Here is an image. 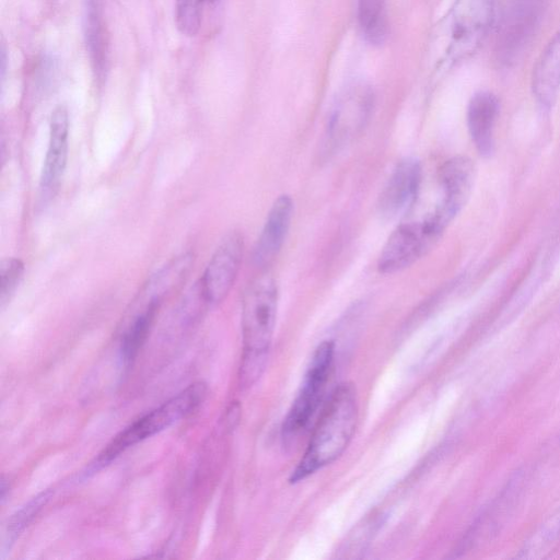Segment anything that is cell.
Listing matches in <instances>:
<instances>
[{
    "label": "cell",
    "instance_id": "obj_1",
    "mask_svg": "<svg viewBox=\"0 0 560 560\" xmlns=\"http://www.w3.org/2000/svg\"><path fill=\"white\" fill-rule=\"evenodd\" d=\"M358 396L350 383L331 393L289 481L300 482L338 459L352 440L358 422Z\"/></svg>",
    "mask_w": 560,
    "mask_h": 560
},
{
    "label": "cell",
    "instance_id": "obj_2",
    "mask_svg": "<svg viewBox=\"0 0 560 560\" xmlns=\"http://www.w3.org/2000/svg\"><path fill=\"white\" fill-rule=\"evenodd\" d=\"M278 308L275 279L265 273L253 280L243 296V355L240 385L250 387L261 375L271 346Z\"/></svg>",
    "mask_w": 560,
    "mask_h": 560
},
{
    "label": "cell",
    "instance_id": "obj_3",
    "mask_svg": "<svg viewBox=\"0 0 560 560\" xmlns=\"http://www.w3.org/2000/svg\"><path fill=\"white\" fill-rule=\"evenodd\" d=\"M206 395V384L203 382H196L159 407L142 415L121 430L110 443L107 444L91 465L90 469L96 471L108 465L129 447L153 436L182 418H185L202 404Z\"/></svg>",
    "mask_w": 560,
    "mask_h": 560
},
{
    "label": "cell",
    "instance_id": "obj_4",
    "mask_svg": "<svg viewBox=\"0 0 560 560\" xmlns=\"http://www.w3.org/2000/svg\"><path fill=\"white\" fill-rule=\"evenodd\" d=\"M493 20L494 0H456L444 25L446 62L455 65L474 55Z\"/></svg>",
    "mask_w": 560,
    "mask_h": 560
},
{
    "label": "cell",
    "instance_id": "obj_5",
    "mask_svg": "<svg viewBox=\"0 0 560 560\" xmlns=\"http://www.w3.org/2000/svg\"><path fill=\"white\" fill-rule=\"evenodd\" d=\"M335 357V342L324 340L315 349L301 389L290 407L282 427L285 444L294 442L307 429L323 399Z\"/></svg>",
    "mask_w": 560,
    "mask_h": 560
},
{
    "label": "cell",
    "instance_id": "obj_6",
    "mask_svg": "<svg viewBox=\"0 0 560 560\" xmlns=\"http://www.w3.org/2000/svg\"><path fill=\"white\" fill-rule=\"evenodd\" d=\"M373 106L374 93L369 85L357 83L345 89L328 117L325 154L338 152L359 136L370 119Z\"/></svg>",
    "mask_w": 560,
    "mask_h": 560
},
{
    "label": "cell",
    "instance_id": "obj_7",
    "mask_svg": "<svg viewBox=\"0 0 560 560\" xmlns=\"http://www.w3.org/2000/svg\"><path fill=\"white\" fill-rule=\"evenodd\" d=\"M544 0H506L498 31L500 62H515L526 49L539 23Z\"/></svg>",
    "mask_w": 560,
    "mask_h": 560
},
{
    "label": "cell",
    "instance_id": "obj_8",
    "mask_svg": "<svg viewBox=\"0 0 560 560\" xmlns=\"http://www.w3.org/2000/svg\"><path fill=\"white\" fill-rule=\"evenodd\" d=\"M475 179V167L466 156H454L440 170L442 199L434 211L425 218L428 224L440 236L466 205Z\"/></svg>",
    "mask_w": 560,
    "mask_h": 560
},
{
    "label": "cell",
    "instance_id": "obj_9",
    "mask_svg": "<svg viewBox=\"0 0 560 560\" xmlns=\"http://www.w3.org/2000/svg\"><path fill=\"white\" fill-rule=\"evenodd\" d=\"M243 254L242 233L229 232L213 252L199 280L208 305H217L226 298L237 278Z\"/></svg>",
    "mask_w": 560,
    "mask_h": 560
},
{
    "label": "cell",
    "instance_id": "obj_10",
    "mask_svg": "<svg viewBox=\"0 0 560 560\" xmlns=\"http://www.w3.org/2000/svg\"><path fill=\"white\" fill-rule=\"evenodd\" d=\"M440 238L424 221L400 224L389 235L380 258L378 270L384 275L399 272L420 259Z\"/></svg>",
    "mask_w": 560,
    "mask_h": 560
},
{
    "label": "cell",
    "instance_id": "obj_11",
    "mask_svg": "<svg viewBox=\"0 0 560 560\" xmlns=\"http://www.w3.org/2000/svg\"><path fill=\"white\" fill-rule=\"evenodd\" d=\"M420 182V162L415 158L400 160L380 194L378 213L386 219H394L405 213L417 198Z\"/></svg>",
    "mask_w": 560,
    "mask_h": 560
},
{
    "label": "cell",
    "instance_id": "obj_12",
    "mask_svg": "<svg viewBox=\"0 0 560 560\" xmlns=\"http://www.w3.org/2000/svg\"><path fill=\"white\" fill-rule=\"evenodd\" d=\"M525 481V469L514 472L498 497L491 502L489 508L483 510V512L476 518L460 542L458 551L469 549L474 544H476L481 533H485L488 538L497 535L516 505Z\"/></svg>",
    "mask_w": 560,
    "mask_h": 560
},
{
    "label": "cell",
    "instance_id": "obj_13",
    "mask_svg": "<svg viewBox=\"0 0 560 560\" xmlns=\"http://www.w3.org/2000/svg\"><path fill=\"white\" fill-rule=\"evenodd\" d=\"M69 115L60 105L51 114L49 140L39 180L42 197L54 196L66 170L68 159Z\"/></svg>",
    "mask_w": 560,
    "mask_h": 560
},
{
    "label": "cell",
    "instance_id": "obj_14",
    "mask_svg": "<svg viewBox=\"0 0 560 560\" xmlns=\"http://www.w3.org/2000/svg\"><path fill=\"white\" fill-rule=\"evenodd\" d=\"M293 213V201L289 195L279 196L272 203L252 259L257 267H266L276 258L287 237Z\"/></svg>",
    "mask_w": 560,
    "mask_h": 560
},
{
    "label": "cell",
    "instance_id": "obj_15",
    "mask_svg": "<svg viewBox=\"0 0 560 560\" xmlns=\"http://www.w3.org/2000/svg\"><path fill=\"white\" fill-rule=\"evenodd\" d=\"M498 97L490 91L475 93L467 106V127L480 155L489 158L494 150L493 130L499 115Z\"/></svg>",
    "mask_w": 560,
    "mask_h": 560
},
{
    "label": "cell",
    "instance_id": "obj_16",
    "mask_svg": "<svg viewBox=\"0 0 560 560\" xmlns=\"http://www.w3.org/2000/svg\"><path fill=\"white\" fill-rule=\"evenodd\" d=\"M532 90L541 107H552L560 90V28L549 39L535 62Z\"/></svg>",
    "mask_w": 560,
    "mask_h": 560
},
{
    "label": "cell",
    "instance_id": "obj_17",
    "mask_svg": "<svg viewBox=\"0 0 560 560\" xmlns=\"http://www.w3.org/2000/svg\"><path fill=\"white\" fill-rule=\"evenodd\" d=\"M84 37L93 71L102 80L106 71L107 44L101 0H85Z\"/></svg>",
    "mask_w": 560,
    "mask_h": 560
},
{
    "label": "cell",
    "instance_id": "obj_18",
    "mask_svg": "<svg viewBox=\"0 0 560 560\" xmlns=\"http://www.w3.org/2000/svg\"><path fill=\"white\" fill-rule=\"evenodd\" d=\"M144 298L147 303L143 310L136 315L122 336L120 352L127 364L138 355L144 345L162 302V299L153 295L144 294Z\"/></svg>",
    "mask_w": 560,
    "mask_h": 560
},
{
    "label": "cell",
    "instance_id": "obj_19",
    "mask_svg": "<svg viewBox=\"0 0 560 560\" xmlns=\"http://www.w3.org/2000/svg\"><path fill=\"white\" fill-rule=\"evenodd\" d=\"M358 22L361 34L371 45H382L387 36L385 0H359Z\"/></svg>",
    "mask_w": 560,
    "mask_h": 560
},
{
    "label": "cell",
    "instance_id": "obj_20",
    "mask_svg": "<svg viewBox=\"0 0 560 560\" xmlns=\"http://www.w3.org/2000/svg\"><path fill=\"white\" fill-rule=\"evenodd\" d=\"M558 539H560V509L524 542L516 557L535 558Z\"/></svg>",
    "mask_w": 560,
    "mask_h": 560
},
{
    "label": "cell",
    "instance_id": "obj_21",
    "mask_svg": "<svg viewBox=\"0 0 560 560\" xmlns=\"http://www.w3.org/2000/svg\"><path fill=\"white\" fill-rule=\"evenodd\" d=\"M51 495V490L40 492L11 516L7 526L5 545H11L15 541L25 527L38 514L42 508L46 505Z\"/></svg>",
    "mask_w": 560,
    "mask_h": 560
},
{
    "label": "cell",
    "instance_id": "obj_22",
    "mask_svg": "<svg viewBox=\"0 0 560 560\" xmlns=\"http://www.w3.org/2000/svg\"><path fill=\"white\" fill-rule=\"evenodd\" d=\"M217 0H175V22L178 31L195 36L201 25L203 7Z\"/></svg>",
    "mask_w": 560,
    "mask_h": 560
},
{
    "label": "cell",
    "instance_id": "obj_23",
    "mask_svg": "<svg viewBox=\"0 0 560 560\" xmlns=\"http://www.w3.org/2000/svg\"><path fill=\"white\" fill-rule=\"evenodd\" d=\"M24 272V264L19 258L3 259L0 267V301L4 306L18 288Z\"/></svg>",
    "mask_w": 560,
    "mask_h": 560
},
{
    "label": "cell",
    "instance_id": "obj_24",
    "mask_svg": "<svg viewBox=\"0 0 560 560\" xmlns=\"http://www.w3.org/2000/svg\"><path fill=\"white\" fill-rule=\"evenodd\" d=\"M9 494V483L7 482L5 478L2 477L1 480V502L4 503L7 497Z\"/></svg>",
    "mask_w": 560,
    "mask_h": 560
}]
</instances>
